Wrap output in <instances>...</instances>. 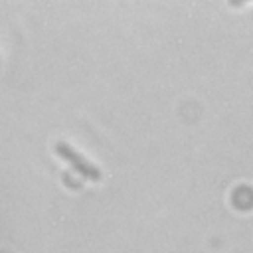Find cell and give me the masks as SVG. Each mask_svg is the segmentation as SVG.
I'll return each mask as SVG.
<instances>
[{
	"instance_id": "6da1fadb",
	"label": "cell",
	"mask_w": 253,
	"mask_h": 253,
	"mask_svg": "<svg viewBox=\"0 0 253 253\" xmlns=\"http://www.w3.org/2000/svg\"><path fill=\"white\" fill-rule=\"evenodd\" d=\"M55 152L67 162V164H71V168L79 174V176H83L85 180H91V182H99L101 180V172H99V168L97 166H93L87 158H83L81 154H77L67 142H55Z\"/></svg>"
}]
</instances>
